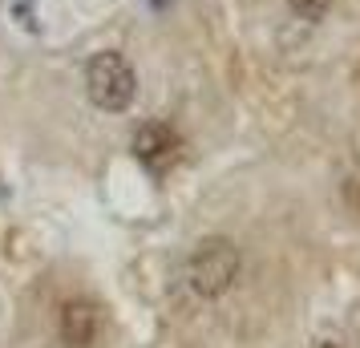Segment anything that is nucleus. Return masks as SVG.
Instances as JSON below:
<instances>
[{
	"label": "nucleus",
	"mask_w": 360,
	"mask_h": 348,
	"mask_svg": "<svg viewBox=\"0 0 360 348\" xmlns=\"http://www.w3.org/2000/svg\"><path fill=\"white\" fill-rule=\"evenodd\" d=\"M101 324H105V316L89 296L65 299L61 312H57V336H61L65 348H94L101 336Z\"/></svg>",
	"instance_id": "7ed1b4c3"
},
{
	"label": "nucleus",
	"mask_w": 360,
	"mask_h": 348,
	"mask_svg": "<svg viewBox=\"0 0 360 348\" xmlns=\"http://www.w3.org/2000/svg\"><path fill=\"white\" fill-rule=\"evenodd\" d=\"M332 4H336V0H288V8H292L300 20H308V25H320V20L332 13Z\"/></svg>",
	"instance_id": "39448f33"
},
{
	"label": "nucleus",
	"mask_w": 360,
	"mask_h": 348,
	"mask_svg": "<svg viewBox=\"0 0 360 348\" xmlns=\"http://www.w3.org/2000/svg\"><path fill=\"white\" fill-rule=\"evenodd\" d=\"M179 154H182V138L170 122H146V126H138V134H134V158L146 170L166 174L170 166L179 162Z\"/></svg>",
	"instance_id": "20e7f679"
},
{
	"label": "nucleus",
	"mask_w": 360,
	"mask_h": 348,
	"mask_svg": "<svg viewBox=\"0 0 360 348\" xmlns=\"http://www.w3.org/2000/svg\"><path fill=\"white\" fill-rule=\"evenodd\" d=\"M85 94L101 114H122L130 110L138 98V73H134L130 57L117 49L94 53L85 65Z\"/></svg>",
	"instance_id": "f257e3e1"
},
{
	"label": "nucleus",
	"mask_w": 360,
	"mask_h": 348,
	"mask_svg": "<svg viewBox=\"0 0 360 348\" xmlns=\"http://www.w3.org/2000/svg\"><path fill=\"white\" fill-rule=\"evenodd\" d=\"M239 267H243V259L231 239H202L186 259V288L198 299H219L235 288Z\"/></svg>",
	"instance_id": "f03ea898"
},
{
	"label": "nucleus",
	"mask_w": 360,
	"mask_h": 348,
	"mask_svg": "<svg viewBox=\"0 0 360 348\" xmlns=\"http://www.w3.org/2000/svg\"><path fill=\"white\" fill-rule=\"evenodd\" d=\"M324 348H332V344H324Z\"/></svg>",
	"instance_id": "423d86ee"
}]
</instances>
